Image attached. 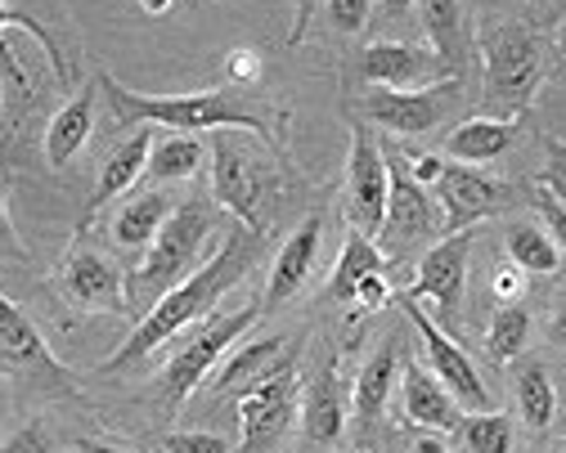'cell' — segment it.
<instances>
[{"instance_id":"d590c367","label":"cell","mask_w":566,"mask_h":453,"mask_svg":"<svg viewBox=\"0 0 566 453\" xmlns=\"http://www.w3.org/2000/svg\"><path fill=\"white\" fill-rule=\"evenodd\" d=\"M544 154H548V162H544V171H539V189L544 193H553L562 207H566V139H557V135H548L544 139Z\"/></svg>"},{"instance_id":"7bdbcfd3","label":"cell","mask_w":566,"mask_h":453,"mask_svg":"<svg viewBox=\"0 0 566 453\" xmlns=\"http://www.w3.org/2000/svg\"><path fill=\"white\" fill-rule=\"evenodd\" d=\"M544 337H548V346L566 350V292H557V301H553L548 324H544Z\"/></svg>"},{"instance_id":"f907efd6","label":"cell","mask_w":566,"mask_h":453,"mask_svg":"<svg viewBox=\"0 0 566 453\" xmlns=\"http://www.w3.org/2000/svg\"><path fill=\"white\" fill-rule=\"evenodd\" d=\"M553 50H557V59H562V67H566V19L557 23V36H553Z\"/></svg>"},{"instance_id":"484cf974","label":"cell","mask_w":566,"mask_h":453,"mask_svg":"<svg viewBox=\"0 0 566 453\" xmlns=\"http://www.w3.org/2000/svg\"><path fill=\"white\" fill-rule=\"evenodd\" d=\"M422 32H428L432 50L446 59V67L454 77H463L468 63V23H463V0H413Z\"/></svg>"},{"instance_id":"8fae6325","label":"cell","mask_w":566,"mask_h":453,"mask_svg":"<svg viewBox=\"0 0 566 453\" xmlns=\"http://www.w3.org/2000/svg\"><path fill=\"white\" fill-rule=\"evenodd\" d=\"M450 77L454 72L446 67V59L413 41H374L356 59V82L374 91H418V86H437Z\"/></svg>"},{"instance_id":"7c38bea8","label":"cell","mask_w":566,"mask_h":453,"mask_svg":"<svg viewBox=\"0 0 566 453\" xmlns=\"http://www.w3.org/2000/svg\"><path fill=\"white\" fill-rule=\"evenodd\" d=\"M468 256H472V230L437 239L418 261V278L405 287L413 301H432L441 324L463 319V292H468Z\"/></svg>"},{"instance_id":"c3c4849f","label":"cell","mask_w":566,"mask_h":453,"mask_svg":"<svg viewBox=\"0 0 566 453\" xmlns=\"http://www.w3.org/2000/svg\"><path fill=\"white\" fill-rule=\"evenodd\" d=\"M176 6V0H139V14H149V19H158V14H167Z\"/></svg>"},{"instance_id":"b9f144b4","label":"cell","mask_w":566,"mask_h":453,"mask_svg":"<svg viewBox=\"0 0 566 453\" xmlns=\"http://www.w3.org/2000/svg\"><path fill=\"white\" fill-rule=\"evenodd\" d=\"M293 28H289V36H283V45L289 50H297L302 41H306V32H311V23H315V14H319V0H293Z\"/></svg>"},{"instance_id":"7a4b0ae2","label":"cell","mask_w":566,"mask_h":453,"mask_svg":"<svg viewBox=\"0 0 566 453\" xmlns=\"http://www.w3.org/2000/svg\"><path fill=\"white\" fill-rule=\"evenodd\" d=\"M99 91L108 95L113 122L117 126H167V130H185V135H202V130H252L265 154L279 158L283 154V122L289 113L265 108V104H248L234 99L230 91H193V95H135L126 91L113 72H95Z\"/></svg>"},{"instance_id":"ac0fdd59","label":"cell","mask_w":566,"mask_h":453,"mask_svg":"<svg viewBox=\"0 0 566 453\" xmlns=\"http://www.w3.org/2000/svg\"><path fill=\"white\" fill-rule=\"evenodd\" d=\"M95 95H99V82L82 86L73 99H67V104L45 122L41 154H45V167H50V171H63V167L86 148V139H91V130H95Z\"/></svg>"},{"instance_id":"681fc988","label":"cell","mask_w":566,"mask_h":453,"mask_svg":"<svg viewBox=\"0 0 566 453\" xmlns=\"http://www.w3.org/2000/svg\"><path fill=\"white\" fill-rule=\"evenodd\" d=\"M378 6H382L391 19H405V14L413 10V0H378Z\"/></svg>"},{"instance_id":"f6af8a7d","label":"cell","mask_w":566,"mask_h":453,"mask_svg":"<svg viewBox=\"0 0 566 453\" xmlns=\"http://www.w3.org/2000/svg\"><path fill=\"white\" fill-rule=\"evenodd\" d=\"M522 278H526V274H522V270H517V265L509 261L504 270H494V278H490V287H494V296H500V301H513V296L522 292Z\"/></svg>"},{"instance_id":"7dc6e473","label":"cell","mask_w":566,"mask_h":453,"mask_svg":"<svg viewBox=\"0 0 566 453\" xmlns=\"http://www.w3.org/2000/svg\"><path fill=\"white\" fill-rule=\"evenodd\" d=\"M409 453H450V444L441 440V431H422V435L409 444Z\"/></svg>"},{"instance_id":"5bb4252c","label":"cell","mask_w":566,"mask_h":453,"mask_svg":"<svg viewBox=\"0 0 566 453\" xmlns=\"http://www.w3.org/2000/svg\"><path fill=\"white\" fill-rule=\"evenodd\" d=\"M387 176H391V189H387V220H382V239L405 252V247H418L428 239H446V215H441V202H432V193L413 185L409 171L400 167V158L391 154L387 162Z\"/></svg>"},{"instance_id":"7402d4cb","label":"cell","mask_w":566,"mask_h":453,"mask_svg":"<svg viewBox=\"0 0 566 453\" xmlns=\"http://www.w3.org/2000/svg\"><path fill=\"white\" fill-rule=\"evenodd\" d=\"M149 154H154V126H135V135H126L113 154L104 158L99 167V180H95V198H91V215L99 207H108L113 198L130 193L139 185V176L149 171Z\"/></svg>"},{"instance_id":"e575fe53","label":"cell","mask_w":566,"mask_h":453,"mask_svg":"<svg viewBox=\"0 0 566 453\" xmlns=\"http://www.w3.org/2000/svg\"><path fill=\"white\" fill-rule=\"evenodd\" d=\"M163 453H234V444L217 431H171L163 435Z\"/></svg>"},{"instance_id":"44dd1931","label":"cell","mask_w":566,"mask_h":453,"mask_svg":"<svg viewBox=\"0 0 566 453\" xmlns=\"http://www.w3.org/2000/svg\"><path fill=\"white\" fill-rule=\"evenodd\" d=\"M302 431H306V444H333L342 431H346V400H342V387H337V364L328 359L324 368H315V377L302 391Z\"/></svg>"},{"instance_id":"d6986e66","label":"cell","mask_w":566,"mask_h":453,"mask_svg":"<svg viewBox=\"0 0 566 453\" xmlns=\"http://www.w3.org/2000/svg\"><path fill=\"white\" fill-rule=\"evenodd\" d=\"M293 359H297V341L283 346V337H261V341H248L243 350H234V355L221 364V372H217V377H207L202 387H207L211 396H226V391H248V387L265 382L270 372L289 368Z\"/></svg>"},{"instance_id":"f35d334b","label":"cell","mask_w":566,"mask_h":453,"mask_svg":"<svg viewBox=\"0 0 566 453\" xmlns=\"http://www.w3.org/2000/svg\"><path fill=\"white\" fill-rule=\"evenodd\" d=\"M0 453H54V440H50L45 422H28L0 444Z\"/></svg>"},{"instance_id":"5b68a950","label":"cell","mask_w":566,"mask_h":453,"mask_svg":"<svg viewBox=\"0 0 566 453\" xmlns=\"http://www.w3.org/2000/svg\"><path fill=\"white\" fill-rule=\"evenodd\" d=\"M256 319H261V306H248V310L217 315V319L198 324V328L176 346V355H171L167 368H163V387H158L163 404H167V409H180V404L207 382V377H211V368L226 359V350H230L239 337L252 333Z\"/></svg>"},{"instance_id":"f1b7e54d","label":"cell","mask_w":566,"mask_h":453,"mask_svg":"<svg viewBox=\"0 0 566 453\" xmlns=\"http://www.w3.org/2000/svg\"><path fill=\"white\" fill-rule=\"evenodd\" d=\"M513 396H517V413L531 431H548L553 418H557V387H553V377L539 359H526L517 364L513 372Z\"/></svg>"},{"instance_id":"9a60e30c","label":"cell","mask_w":566,"mask_h":453,"mask_svg":"<svg viewBox=\"0 0 566 453\" xmlns=\"http://www.w3.org/2000/svg\"><path fill=\"white\" fill-rule=\"evenodd\" d=\"M437 202H441V215H446V234H463V230H472L476 220L500 215L504 207H513V189L500 185V180H490L476 167L450 162L441 185H437Z\"/></svg>"},{"instance_id":"ffe728a7","label":"cell","mask_w":566,"mask_h":453,"mask_svg":"<svg viewBox=\"0 0 566 453\" xmlns=\"http://www.w3.org/2000/svg\"><path fill=\"white\" fill-rule=\"evenodd\" d=\"M400 404L405 418L422 431H454L459 426V404L454 396L437 382V377L422 368V364H400Z\"/></svg>"},{"instance_id":"2e32d148","label":"cell","mask_w":566,"mask_h":453,"mask_svg":"<svg viewBox=\"0 0 566 453\" xmlns=\"http://www.w3.org/2000/svg\"><path fill=\"white\" fill-rule=\"evenodd\" d=\"M319 247H324V211H311L297 230L283 239V247L270 265V278H265L261 310H279L283 301H293L311 283V274L319 265Z\"/></svg>"},{"instance_id":"6da1fadb","label":"cell","mask_w":566,"mask_h":453,"mask_svg":"<svg viewBox=\"0 0 566 453\" xmlns=\"http://www.w3.org/2000/svg\"><path fill=\"white\" fill-rule=\"evenodd\" d=\"M256 230H248V224H234V230H226V243L221 252L211 256L207 265H198L180 287H171L154 310L139 315V328L117 346V355H108L99 364V372H126L135 364H145L158 346H167L171 337L189 333V324L207 319L211 310H217V301L243 283L248 265H252V252H256Z\"/></svg>"},{"instance_id":"603a6c76","label":"cell","mask_w":566,"mask_h":453,"mask_svg":"<svg viewBox=\"0 0 566 453\" xmlns=\"http://www.w3.org/2000/svg\"><path fill=\"white\" fill-rule=\"evenodd\" d=\"M400 341H382L369 359H365V368L356 372V391H350V404H356V418L360 422H378L382 418V409L391 404V391H396V382H400Z\"/></svg>"},{"instance_id":"ab89813d","label":"cell","mask_w":566,"mask_h":453,"mask_svg":"<svg viewBox=\"0 0 566 453\" xmlns=\"http://www.w3.org/2000/svg\"><path fill=\"white\" fill-rule=\"evenodd\" d=\"M391 301V283H387V270L382 274H369L360 287H356V315H374Z\"/></svg>"},{"instance_id":"836d02e7","label":"cell","mask_w":566,"mask_h":453,"mask_svg":"<svg viewBox=\"0 0 566 453\" xmlns=\"http://www.w3.org/2000/svg\"><path fill=\"white\" fill-rule=\"evenodd\" d=\"M369 10H374V0H324V14L333 23V32H342V36H360L369 23Z\"/></svg>"},{"instance_id":"60d3db41","label":"cell","mask_w":566,"mask_h":453,"mask_svg":"<svg viewBox=\"0 0 566 453\" xmlns=\"http://www.w3.org/2000/svg\"><path fill=\"white\" fill-rule=\"evenodd\" d=\"M261 54L256 50H234L230 59H226V77L234 82V86H256L261 82Z\"/></svg>"},{"instance_id":"8992f818","label":"cell","mask_w":566,"mask_h":453,"mask_svg":"<svg viewBox=\"0 0 566 453\" xmlns=\"http://www.w3.org/2000/svg\"><path fill=\"white\" fill-rule=\"evenodd\" d=\"M270 189L265 158L239 135V130H217L211 135V198L226 211L239 215V224L261 234V198Z\"/></svg>"},{"instance_id":"d4e9b609","label":"cell","mask_w":566,"mask_h":453,"mask_svg":"<svg viewBox=\"0 0 566 453\" xmlns=\"http://www.w3.org/2000/svg\"><path fill=\"white\" fill-rule=\"evenodd\" d=\"M513 139H517L513 117H476V122H463L446 135V154L463 167H481V162H494L500 154H509Z\"/></svg>"},{"instance_id":"9c48e42d","label":"cell","mask_w":566,"mask_h":453,"mask_svg":"<svg viewBox=\"0 0 566 453\" xmlns=\"http://www.w3.org/2000/svg\"><path fill=\"white\" fill-rule=\"evenodd\" d=\"M387 189H391L387 154L369 135V126L356 122L350 126V158H346V220H350V230H360L365 239H382Z\"/></svg>"},{"instance_id":"bcb514c9","label":"cell","mask_w":566,"mask_h":453,"mask_svg":"<svg viewBox=\"0 0 566 453\" xmlns=\"http://www.w3.org/2000/svg\"><path fill=\"white\" fill-rule=\"evenodd\" d=\"M77 453H139V449H130L122 440H104V435H82L77 440Z\"/></svg>"},{"instance_id":"4fadbf2b","label":"cell","mask_w":566,"mask_h":453,"mask_svg":"<svg viewBox=\"0 0 566 453\" xmlns=\"http://www.w3.org/2000/svg\"><path fill=\"white\" fill-rule=\"evenodd\" d=\"M297 377L293 364L270 372L265 382L243 391L239 404V431H243V453H270L283 435H289L293 418H297Z\"/></svg>"},{"instance_id":"3957f363","label":"cell","mask_w":566,"mask_h":453,"mask_svg":"<svg viewBox=\"0 0 566 453\" xmlns=\"http://www.w3.org/2000/svg\"><path fill=\"white\" fill-rule=\"evenodd\" d=\"M217 230V207L207 198H189L171 211V220L158 230V239L145 247L139 265L126 274V296H130V310H154L158 301L180 287L193 265H198V252L207 243V234Z\"/></svg>"},{"instance_id":"30bf717a","label":"cell","mask_w":566,"mask_h":453,"mask_svg":"<svg viewBox=\"0 0 566 453\" xmlns=\"http://www.w3.org/2000/svg\"><path fill=\"white\" fill-rule=\"evenodd\" d=\"M0 364H6L14 377H23V382H32L36 391H77L67 368L45 346L41 328L14 306L6 292H0Z\"/></svg>"},{"instance_id":"ee69618b","label":"cell","mask_w":566,"mask_h":453,"mask_svg":"<svg viewBox=\"0 0 566 453\" xmlns=\"http://www.w3.org/2000/svg\"><path fill=\"white\" fill-rule=\"evenodd\" d=\"M0 247H6L10 256H28V247L19 243V230H14V220H10V207H6V189H0Z\"/></svg>"},{"instance_id":"d6a6232c","label":"cell","mask_w":566,"mask_h":453,"mask_svg":"<svg viewBox=\"0 0 566 453\" xmlns=\"http://www.w3.org/2000/svg\"><path fill=\"white\" fill-rule=\"evenodd\" d=\"M459 440L468 453H513V422L504 413H468L459 418Z\"/></svg>"},{"instance_id":"52a82bcc","label":"cell","mask_w":566,"mask_h":453,"mask_svg":"<svg viewBox=\"0 0 566 453\" xmlns=\"http://www.w3.org/2000/svg\"><path fill=\"white\" fill-rule=\"evenodd\" d=\"M400 315L413 324L418 346H422V359H428V372H432L437 382L454 396V404H463V409H472V413L494 409L485 377L476 372V364L468 359V350H463V346H459V341H454L437 319H428V310H422V301H413V296H405V292H400Z\"/></svg>"},{"instance_id":"816d5d0a","label":"cell","mask_w":566,"mask_h":453,"mask_svg":"<svg viewBox=\"0 0 566 453\" xmlns=\"http://www.w3.org/2000/svg\"><path fill=\"white\" fill-rule=\"evenodd\" d=\"M0 104H6V86H0Z\"/></svg>"},{"instance_id":"8d00e7d4","label":"cell","mask_w":566,"mask_h":453,"mask_svg":"<svg viewBox=\"0 0 566 453\" xmlns=\"http://www.w3.org/2000/svg\"><path fill=\"white\" fill-rule=\"evenodd\" d=\"M535 207H539V224L548 230V239H553L557 252L566 256V207H562L553 193H544V189H535Z\"/></svg>"},{"instance_id":"4dcf8cb0","label":"cell","mask_w":566,"mask_h":453,"mask_svg":"<svg viewBox=\"0 0 566 453\" xmlns=\"http://www.w3.org/2000/svg\"><path fill=\"white\" fill-rule=\"evenodd\" d=\"M526 346H531V315L522 306H500L494 319H490V333H485V355L494 364H509Z\"/></svg>"},{"instance_id":"1f68e13d","label":"cell","mask_w":566,"mask_h":453,"mask_svg":"<svg viewBox=\"0 0 566 453\" xmlns=\"http://www.w3.org/2000/svg\"><path fill=\"white\" fill-rule=\"evenodd\" d=\"M0 28H23L28 36H36V45L45 50V59H50V72H54V82L59 86H67L77 77V67H73V59L63 54V45H59V36L36 19V14H23V10H14L10 0H0Z\"/></svg>"},{"instance_id":"e0dca14e","label":"cell","mask_w":566,"mask_h":453,"mask_svg":"<svg viewBox=\"0 0 566 453\" xmlns=\"http://www.w3.org/2000/svg\"><path fill=\"white\" fill-rule=\"evenodd\" d=\"M59 278H63V292L73 296L82 310L130 315L126 274H122V265L113 256H104V252H67Z\"/></svg>"},{"instance_id":"f546056e","label":"cell","mask_w":566,"mask_h":453,"mask_svg":"<svg viewBox=\"0 0 566 453\" xmlns=\"http://www.w3.org/2000/svg\"><path fill=\"white\" fill-rule=\"evenodd\" d=\"M504 252L522 274H557L562 270L557 243L548 239L544 224H531V220H513L509 224L504 230Z\"/></svg>"},{"instance_id":"83f0119b","label":"cell","mask_w":566,"mask_h":453,"mask_svg":"<svg viewBox=\"0 0 566 453\" xmlns=\"http://www.w3.org/2000/svg\"><path fill=\"white\" fill-rule=\"evenodd\" d=\"M207 162V144L198 135H185V130H171L163 139H154V154H149V180L154 185H180L189 176H198Z\"/></svg>"},{"instance_id":"277c9868","label":"cell","mask_w":566,"mask_h":453,"mask_svg":"<svg viewBox=\"0 0 566 453\" xmlns=\"http://www.w3.org/2000/svg\"><path fill=\"white\" fill-rule=\"evenodd\" d=\"M481 67H485V108L500 113V117H522L539 91L544 77V45L539 32L531 23L517 19H500V23H485L481 28Z\"/></svg>"},{"instance_id":"74e56055","label":"cell","mask_w":566,"mask_h":453,"mask_svg":"<svg viewBox=\"0 0 566 453\" xmlns=\"http://www.w3.org/2000/svg\"><path fill=\"white\" fill-rule=\"evenodd\" d=\"M400 158V167L409 171V180L413 185H422V189H428V185H441V176H446V158H437V154H396Z\"/></svg>"},{"instance_id":"ba28073f","label":"cell","mask_w":566,"mask_h":453,"mask_svg":"<svg viewBox=\"0 0 566 453\" xmlns=\"http://www.w3.org/2000/svg\"><path fill=\"white\" fill-rule=\"evenodd\" d=\"M463 95V77L437 82V86H418V91H369L356 113L391 135H432Z\"/></svg>"},{"instance_id":"cb8c5ba5","label":"cell","mask_w":566,"mask_h":453,"mask_svg":"<svg viewBox=\"0 0 566 453\" xmlns=\"http://www.w3.org/2000/svg\"><path fill=\"white\" fill-rule=\"evenodd\" d=\"M176 207H180V202H176L167 189H149V193L130 198V202L117 211V220H113V243L126 247V252H145V247L158 239L163 224L171 220Z\"/></svg>"},{"instance_id":"4316f807","label":"cell","mask_w":566,"mask_h":453,"mask_svg":"<svg viewBox=\"0 0 566 453\" xmlns=\"http://www.w3.org/2000/svg\"><path fill=\"white\" fill-rule=\"evenodd\" d=\"M382 265H387V256L378 252V239H365L360 230H350L337 252V265L328 274V301H356V287L369 274H382Z\"/></svg>"}]
</instances>
